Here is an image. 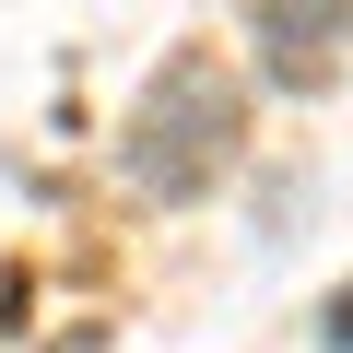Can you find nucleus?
Segmentation results:
<instances>
[{
  "mask_svg": "<svg viewBox=\"0 0 353 353\" xmlns=\"http://www.w3.org/2000/svg\"><path fill=\"white\" fill-rule=\"evenodd\" d=\"M236 141H248L236 71H224L212 48H176V59L141 83V106H130V130H118V165H130V189H153V201H201L212 176L236 165Z\"/></svg>",
  "mask_w": 353,
  "mask_h": 353,
  "instance_id": "nucleus-1",
  "label": "nucleus"
},
{
  "mask_svg": "<svg viewBox=\"0 0 353 353\" xmlns=\"http://www.w3.org/2000/svg\"><path fill=\"white\" fill-rule=\"evenodd\" d=\"M341 48H353V0H259V59H271L283 94L330 83Z\"/></svg>",
  "mask_w": 353,
  "mask_h": 353,
  "instance_id": "nucleus-2",
  "label": "nucleus"
},
{
  "mask_svg": "<svg viewBox=\"0 0 353 353\" xmlns=\"http://www.w3.org/2000/svg\"><path fill=\"white\" fill-rule=\"evenodd\" d=\"M318 341H330V353H353V283H341V306L318 318Z\"/></svg>",
  "mask_w": 353,
  "mask_h": 353,
  "instance_id": "nucleus-3",
  "label": "nucleus"
}]
</instances>
